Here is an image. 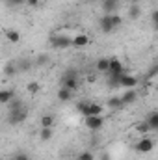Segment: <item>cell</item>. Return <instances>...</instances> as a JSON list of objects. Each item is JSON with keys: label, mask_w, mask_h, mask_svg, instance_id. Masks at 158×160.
<instances>
[{"label": "cell", "mask_w": 158, "mask_h": 160, "mask_svg": "<svg viewBox=\"0 0 158 160\" xmlns=\"http://www.w3.org/2000/svg\"><path fill=\"white\" fill-rule=\"evenodd\" d=\"M123 24V17L117 15V13H110V15H102L101 19H99V28H101V32H104V34H110V32H114L116 28H119Z\"/></svg>", "instance_id": "6da1fadb"}, {"label": "cell", "mask_w": 158, "mask_h": 160, "mask_svg": "<svg viewBox=\"0 0 158 160\" xmlns=\"http://www.w3.org/2000/svg\"><path fill=\"white\" fill-rule=\"evenodd\" d=\"M48 45L54 50H65L69 47H73V39L69 36H62V34H52L48 38Z\"/></svg>", "instance_id": "7a4b0ae2"}, {"label": "cell", "mask_w": 158, "mask_h": 160, "mask_svg": "<svg viewBox=\"0 0 158 160\" xmlns=\"http://www.w3.org/2000/svg\"><path fill=\"white\" fill-rule=\"evenodd\" d=\"M102 106L101 104H95V102H80L78 104V112L87 118V116H102Z\"/></svg>", "instance_id": "3957f363"}, {"label": "cell", "mask_w": 158, "mask_h": 160, "mask_svg": "<svg viewBox=\"0 0 158 160\" xmlns=\"http://www.w3.org/2000/svg\"><path fill=\"white\" fill-rule=\"evenodd\" d=\"M62 86L67 88V89H71V91H77V88H78V77H77V71H75V69H69V71L63 75Z\"/></svg>", "instance_id": "277c9868"}, {"label": "cell", "mask_w": 158, "mask_h": 160, "mask_svg": "<svg viewBox=\"0 0 158 160\" xmlns=\"http://www.w3.org/2000/svg\"><path fill=\"white\" fill-rule=\"evenodd\" d=\"M84 125L87 130H93V132L101 130L104 127V118L102 116H87V118H84Z\"/></svg>", "instance_id": "5b68a950"}, {"label": "cell", "mask_w": 158, "mask_h": 160, "mask_svg": "<svg viewBox=\"0 0 158 160\" xmlns=\"http://www.w3.org/2000/svg\"><path fill=\"white\" fill-rule=\"evenodd\" d=\"M28 118V108L24 106V108H21V110H15V112H9V116H7V123L9 125H21V123H24Z\"/></svg>", "instance_id": "8992f818"}, {"label": "cell", "mask_w": 158, "mask_h": 160, "mask_svg": "<svg viewBox=\"0 0 158 160\" xmlns=\"http://www.w3.org/2000/svg\"><path fill=\"white\" fill-rule=\"evenodd\" d=\"M138 82H140L138 77H134V75H130V73H123V75L119 77V86L125 88V89H132V88H136Z\"/></svg>", "instance_id": "52a82bcc"}, {"label": "cell", "mask_w": 158, "mask_h": 160, "mask_svg": "<svg viewBox=\"0 0 158 160\" xmlns=\"http://www.w3.org/2000/svg\"><path fill=\"white\" fill-rule=\"evenodd\" d=\"M155 149V142L151 140V138H147V136H143L141 140H138V143H136V151L138 153H151Z\"/></svg>", "instance_id": "ba28073f"}, {"label": "cell", "mask_w": 158, "mask_h": 160, "mask_svg": "<svg viewBox=\"0 0 158 160\" xmlns=\"http://www.w3.org/2000/svg\"><path fill=\"white\" fill-rule=\"evenodd\" d=\"M108 73H110V75L126 73V71H125V65H123V62H121L119 58H108Z\"/></svg>", "instance_id": "9c48e42d"}, {"label": "cell", "mask_w": 158, "mask_h": 160, "mask_svg": "<svg viewBox=\"0 0 158 160\" xmlns=\"http://www.w3.org/2000/svg\"><path fill=\"white\" fill-rule=\"evenodd\" d=\"M119 6H121V0H102V11L104 15H110V13H117Z\"/></svg>", "instance_id": "30bf717a"}, {"label": "cell", "mask_w": 158, "mask_h": 160, "mask_svg": "<svg viewBox=\"0 0 158 160\" xmlns=\"http://www.w3.org/2000/svg\"><path fill=\"white\" fill-rule=\"evenodd\" d=\"M121 97V102H123V106H126V104H132V102H136L138 101V91H136V88H132V89H126L123 95H119Z\"/></svg>", "instance_id": "8fae6325"}, {"label": "cell", "mask_w": 158, "mask_h": 160, "mask_svg": "<svg viewBox=\"0 0 158 160\" xmlns=\"http://www.w3.org/2000/svg\"><path fill=\"white\" fill-rule=\"evenodd\" d=\"M71 39H73V47H77V48H84V47L89 43V38H87L86 34H77V36H73Z\"/></svg>", "instance_id": "7c38bea8"}, {"label": "cell", "mask_w": 158, "mask_h": 160, "mask_svg": "<svg viewBox=\"0 0 158 160\" xmlns=\"http://www.w3.org/2000/svg\"><path fill=\"white\" fill-rule=\"evenodd\" d=\"M56 97H58V101H60V102H69V101L73 99V91L62 86V88L58 89V95H56Z\"/></svg>", "instance_id": "4fadbf2b"}, {"label": "cell", "mask_w": 158, "mask_h": 160, "mask_svg": "<svg viewBox=\"0 0 158 160\" xmlns=\"http://www.w3.org/2000/svg\"><path fill=\"white\" fill-rule=\"evenodd\" d=\"M54 125H56L54 116H50V114L41 116V119H39V127H41V128H54Z\"/></svg>", "instance_id": "5bb4252c"}, {"label": "cell", "mask_w": 158, "mask_h": 160, "mask_svg": "<svg viewBox=\"0 0 158 160\" xmlns=\"http://www.w3.org/2000/svg\"><path fill=\"white\" fill-rule=\"evenodd\" d=\"M4 36H6V39L9 41V43H13V45H17V43L21 41V32H19V30H13V28L6 30Z\"/></svg>", "instance_id": "9a60e30c"}, {"label": "cell", "mask_w": 158, "mask_h": 160, "mask_svg": "<svg viewBox=\"0 0 158 160\" xmlns=\"http://www.w3.org/2000/svg\"><path fill=\"white\" fill-rule=\"evenodd\" d=\"M140 15H141L140 4H130V6H128V19H130V21H136V19H140Z\"/></svg>", "instance_id": "2e32d148"}, {"label": "cell", "mask_w": 158, "mask_h": 160, "mask_svg": "<svg viewBox=\"0 0 158 160\" xmlns=\"http://www.w3.org/2000/svg\"><path fill=\"white\" fill-rule=\"evenodd\" d=\"M13 97H15L13 89H0V104H7Z\"/></svg>", "instance_id": "e0dca14e"}, {"label": "cell", "mask_w": 158, "mask_h": 160, "mask_svg": "<svg viewBox=\"0 0 158 160\" xmlns=\"http://www.w3.org/2000/svg\"><path fill=\"white\" fill-rule=\"evenodd\" d=\"M145 123L149 125V128H151V130H158V112H151V114L147 116Z\"/></svg>", "instance_id": "ac0fdd59"}, {"label": "cell", "mask_w": 158, "mask_h": 160, "mask_svg": "<svg viewBox=\"0 0 158 160\" xmlns=\"http://www.w3.org/2000/svg\"><path fill=\"white\" fill-rule=\"evenodd\" d=\"M26 91H28V95H37L41 91V84L37 80H32V82H28L26 84Z\"/></svg>", "instance_id": "d6986e66"}, {"label": "cell", "mask_w": 158, "mask_h": 160, "mask_svg": "<svg viewBox=\"0 0 158 160\" xmlns=\"http://www.w3.org/2000/svg\"><path fill=\"white\" fill-rule=\"evenodd\" d=\"M52 138H54V128H41L39 130V140L41 142L47 143V142H50Z\"/></svg>", "instance_id": "ffe728a7"}, {"label": "cell", "mask_w": 158, "mask_h": 160, "mask_svg": "<svg viewBox=\"0 0 158 160\" xmlns=\"http://www.w3.org/2000/svg\"><path fill=\"white\" fill-rule=\"evenodd\" d=\"M134 128H136V132H138V134H141V136H147V134L151 132V128H149V125H147L145 121L136 123V127H134Z\"/></svg>", "instance_id": "44dd1931"}, {"label": "cell", "mask_w": 158, "mask_h": 160, "mask_svg": "<svg viewBox=\"0 0 158 160\" xmlns=\"http://www.w3.org/2000/svg\"><path fill=\"white\" fill-rule=\"evenodd\" d=\"M7 106H9V112H15V110H21V108H24L22 101H21V99H17V97H13V99L7 102Z\"/></svg>", "instance_id": "7402d4cb"}, {"label": "cell", "mask_w": 158, "mask_h": 160, "mask_svg": "<svg viewBox=\"0 0 158 160\" xmlns=\"http://www.w3.org/2000/svg\"><path fill=\"white\" fill-rule=\"evenodd\" d=\"M95 67H97L99 73H106L108 71V58H99L97 63H95Z\"/></svg>", "instance_id": "603a6c76"}, {"label": "cell", "mask_w": 158, "mask_h": 160, "mask_svg": "<svg viewBox=\"0 0 158 160\" xmlns=\"http://www.w3.org/2000/svg\"><path fill=\"white\" fill-rule=\"evenodd\" d=\"M108 106L112 108V110H119V108H123V102H121V97L116 95V97H112L110 101H108Z\"/></svg>", "instance_id": "cb8c5ba5"}, {"label": "cell", "mask_w": 158, "mask_h": 160, "mask_svg": "<svg viewBox=\"0 0 158 160\" xmlns=\"http://www.w3.org/2000/svg\"><path fill=\"white\" fill-rule=\"evenodd\" d=\"M77 160H95V155L91 151H82L77 155Z\"/></svg>", "instance_id": "d4e9b609"}, {"label": "cell", "mask_w": 158, "mask_h": 160, "mask_svg": "<svg viewBox=\"0 0 158 160\" xmlns=\"http://www.w3.org/2000/svg\"><path fill=\"white\" fill-rule=\"evenodd\" d=\"M48 62H50L48 54H39V56H37V60H36V63H37V65H41V67H45Z\"/></svg>", "instance_id": "484cf974"}, {"label": "cell", "mask_w": 158, "mask_h": 160, "mask_svg": "<svg viewBox=\"0 0 158 160\" xmlns=\"http://www.w3.org/2000/svg\"><path fill=\"white\" fill-rule=\"evenodd\" d=\"M6 6L7 8H21V6H24V0H6Z\"/></svg>", "instance_id": "4316f807"}, {"label": "cell", "mask_w": 158, "mask_h": 160, "mask_svg": "<svg viewBox=\"0 0 158 160\" xmlns=\"http://www.w3.org/2000/svg\"><path fill=\"white\" fill-rule=\"evenodd\" d=\"M4 73H6V75H9V77H11V75H15V73H17V67H15V65H13V63H7V65H6V67H4Z\"/></svg>", "instance_id": "83f0119b"}, {"label": "cell", "mask_w": 158, "mask_h": 160, "mask_svg": "<svg viewBox=\"0 0 158 160\" xmlns=\"http://www.w3.org/2000/svg\"><path fill=\"white\" fill-rule=\"evenodd\" d=\"M156 75H158V65H153V67L149 69V73H147V80L156 78Z\"/></svg>", "instance_id": "f1b7e54d"}, {"label": "cell", "mask_w": 158, "mask_h": 160, "mask_svg": "<svg viewBox=\"0 0 158 160\" xmlns=\"http://www.w3.org/2000/svg\"><path fill=\"white\" fill-rule=\"evenodd\" d=\"M30 65H32V63H30L28 60H24V62H21V69H22V71H28V69H30Z\"/></svg>", "instance_id": "f546056e"}, {"label": "cell", "mask_w": 158, "mask_h": 160, "mask_svg": "<svg viewBox=\"0 0 158 160\" xmlns=\"http://www.w3.org/2000/svg\"><path fill=\"white\" fill-rule=\"evenodd\" d=\"M41 0H24V4L26 6H32V8H36V6H39Z\"/></svg>", "instance_id": "4dcf8cb0"}, {"label": "cell", "mask_w": 158, "mask_h": 160, "mask_svg": "<svg viewBox=\"0 0 158 160\" xmlns=\"http://www.w3.org/2000/svg\"><path fill=\"white\" fill-rule=\"evenodd\" d=\"M11 160H30V157L28 155H15Z\"/></svg>", "instance_id": "1f68e13d"}, {"label": "cell", "mask_w": 158, "mask_h": 160, "mask_svg": "<svg viewBox=\"0 0 158 160\" xmlns=\"http://www.w3.org/2000/svg\"><path fill=\"white\" fill-rule=\"evenodd\" d=\"M141 0H128V4H140Z\"/></svg>", "instance_id": "d6a6232c"}, {"label": "cell", "mask_w": 158, "mask_h": 160, "mask_svg": "<svg viewBox=\"0 0 158 160\" xmlns=\"http://www.w3.org/2000/svg\"><path fill=\"white\" fill-rule=\"evenodd\" d=\"M102 160H110V157L108 155H102Z\"/></svg>", "instance_id": "836d02e7"}]
</instances>
